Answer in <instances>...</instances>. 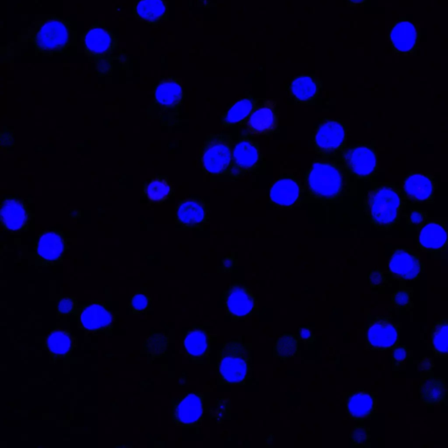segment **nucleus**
I'll return each instance as SVG.
<instances>
[{
  "label": "nucleus",
  "instance_id": "nucleus-1",
  "mask_svg": "<svg viewBox=\"0 0 448 448\" xmlns=\"http://www.w3.org/2000/svg\"><path fill=\"white\" fill-rule=\"evenodd\" d=\"M250 350L240 341L225 343L219 357L218 370L228 383H242L250 370Z\"/></svg>",
  "mask_w": 448,
  "mask_h": 448
},
{
  "label": "nucleus",
  "instance_id": "nucleus-2",
  "mask_svg": "<svg viewBox=\"0 0 448 448\" xmlns=\"http://www.w3.org/2000/svg\"><path fill=\"white\" fill-rule=\"evenodd\" d=\"M368 207L374 224L377 226H389L399 217L401 200L392 188L382 187L370 194Z\"/></svg>",
  "mask_w": 448,
  "mask_h": 448
},
{
  "label": "nucleus",
  "instance_id": "nucleus-3",
  "mask_svg": "<svg viewBox=\"0 0 448 448\" xmlns=\"http://www.w3.org/2000/svg\"><path fill=\"white\" fill-rule=\"evenodd\" d=\"M342 184L341 173L331 164L315 163L309 172V190L316 197L332 200L341 194Z\"/></svg>",
  "mask_w": 448,
  "mask_h": 448
},
{
  "label": "nucleus",
  "instance_id": "nucleus-4",
  "mask_svg": "<svg viewBox=\"0 0 448 448\" xmlns=\"http://www.w3.org/2000/svg\"><path fill=\"white\" fill-rule=\"evenodd\" d=\"M232 160L231 140L227 134H218L208 140L201 155L205 170L211 174L224 173Z\"/></svg>",
  "mask_w": 448,
  "mask_h": 448
},
{
  "label": "nucleus",
  "instance_id": "nucleus-5",
  "mask_svg": "<svg viewBox=\"0 0 448 448\" xmlns=\"http://www.w3.org/2000/svg\"><path fill=\"white\" fill-rule=\"evenodd\" d=\"M33 42L40 51H58L68 46L69 29L64 23L58 20H48L40 26Z\"/></svg>",
  "mask_w": 448,
  "mask_h": 448
},
{
  "label": "nucleus",
  "instance_id": "nucleus-6",
  "mask_svg": "<svg viewBox=\"0 0 448 448\" xmlns=\"http://www.w3.org/2000/svg\"><path fill=\"white\" fill-rule=\"evenodd\" d=\"M204 413V397L199 393H190L179 399L173 408V419L178 426H195Z\"/></svg>",
  "mask_w": 448,
  "mask_h": 448
},
{
  "label": "nucleus",
  "instance_id": "nucleus-7",
  "mask_svg": "<svg viewBox=\"0 0 448 448\" xmlns=\"http://www.w3.org/2000/svg\"><path fill=\"white\" fill-rule=\"evenodd\" d=\"M346 166L358 177L372 174L376 167V158L372 150L367 147H355L345 154Z\"/></svg>",
  "mask_w": 448,
  "mask_h": 448
},
{
  "label": "nucleus",
  "instance_id": "nucleus-8",
  "mask_svg": "<svg viewBox=\"0 0 448 448\" xmlns=\"http://www.w3.org/2000/svg\"><path fill=\"white\" fill-rule=\"evenodd\" d=\"M228 311L234 317H244L249 315L255 306L252 292L244 285H235L228 290L225 295Z\"/></svg>",
  "mask_w": 448,
  "mask_h": 448
},
{
  "label": "nucleus",
  "instance_id": "nucleus-9",
  "mask_svg": "<svg viewBox=\"0 0 448 448\" xmlns=\"http://www.w3.org/2000/svg\"><path fill=\"white\" fill-rule=\"evenodd\" d=\"M345 140V129L335 121H329L322 124L315 137L316 147L323 153H333L339 150Z\"/></svg>",
  "mask_w": 448,
  "mask_h": 448
},
{
  "label": "nucleus",
  "instance_id": "nucleus-10",
  "mask_svg": "<svg viewBox=\"0 0 448 448\" xmlns=\"http://www.w3.org/2000/svg\"><path fill=\"white\" fill-rule=\"evenodd\" d=\"M113 322V315L103 306H85L80 315V324L86 331L97 332L108 328Z\"/></svg>",
  "mask_w": 448,
  "mask_h": 448
},
{
  "label": "nucleus",
  "instance_id": "nucleus-11",
  "mask_svg": "<svg viewBox=\"0 0 448 448\" xmlns=\"http://www.w3.org/2000/svg\"><path fill=\"white\" fill-rule=\"evenodd\" d=\"M258 158V150L254 143L248 140L241 141L235 146L232 154L233 166L231 168V174L237 175L252 169L257 165Z\"/></svg>",
  "mask_w": 448,
  "mask_h": 448
},
{
  "label": "nucleus",
  "instance_id": "nucleus-12",
  "mask_svg": "<svg viewBox=\"0 0 448 448\" xmlns=\"http://www.w3.org/2000/svg\"><path fill=\"white\" fill-rule=\"evenodd\" d=\"M75 345V338L65 329L53 330L46 339L47 350L55 360L66 358L72 352Z\"/></svg>",
  "mask_w": 448,
  "mask_h": 448
},
{
  "label": "nucleus",
  "instance_id": "nucleus-13",
  "mask_svg": "<svg viewBox=\"0 0 448 448\" xmlns=\"http://www.w3.org/2000/svg\"><path fill=\"white\" fill-rule=\"evenodd\" d=\"M277 127V117L274 111V103H266L252 113L247 123L248 131L254 134H265L271 133Z\"/></svg>",
  "mask_w": 448,
  "mask_h": 448
},
{
  "label": "nucleus",
  "instance_id": "nucleus-14",
  "mask_svg": "<svg viewBox=\"0 0 448 448\" xmlns=\"http://www.w3.org/2000/svg\"><path fill=\"white\" fill-rule=\"evenodd\" d=\"M389 265L394 274L403 279H415L420 272V265L417 258L402 250L394 252Z\"/></svg>",
  "mask_w": 448,
  "mask_h": 448
},
{
  "label": "nucleus",
  "instance_id": "nucleus-15",
  "mask_svg": "<svg viewBox=\"0 0 448 448\" xmlns=\"http://www.w3.org/2000/svg\"><path fill=\"white\" fill-rule=\"evenodd\" d=\"M299 186L292 179H281L272 186L271 199L279 206H291L299 197Z\"/></svg>",
  "mask_w": 448,
  "mask_h": 448
},
{
  "label": "nucleus",
  "instance_id": "nucleus-16",
  "mask_svg": "<svg viewBox=\"0 0 448 448\" xmlns=\"http://www.w3.org/2000/svg\"><path fill=\"white\" fill-rule=\"evenodd\" d=\"M390 40L397 51L410 52L416 45L417 32L412 23L403 22L397 23L390 33Z\"/></svg>",
  "mask_w": 448,
  "mask_h": 448
},
{
  "label": "nucleus",
  "instance_id": "nucleus-17",
  "mask_svg": "<svg viewBox=\"0 0 448 448\" xmlns=\"http://www.w3.org/2000/svg\"><path fill=\"white\" fill-rule=\"evenodd\" d=\"M397 333L395 326L385 322H377L370 326L368 340L376 348H390L395 345Z\"/></svg>",
  "mask_w": 448,
  "mask_h": 448
},
{
  "label": "nucleus",
  "instance_id": "nucleus-18",
  "mask_svg": "<svg viewBox=\"0 0 448 448\" xmlns=\"http://www.w3.org/2000/svg\"><path fill=\"white\" fill-rule=\"evenodd\" d=\"M63 238L53 232H48L40 237L37 245V254L43 260L56 261L63 254Z\"/></svg>",
  "mask_w": 448,
  "mask_h": 448
},
{
  "label": "nucleus",
  "instance_id": "nucleus-19",
  "mask_svg": "<svg viewBox=\"0 0 448 448\" xmlns=\"http://www.w3.org/2000/svg\"><path fill=\"white\" fill-rule=\"evenodd\" d=\"M3 224L8 230L18 231L24 226L26 214L22 204L15 200L6 201L1 210Z\"/></svg>",
  "mask_w": 448,
  "mask_h": 448
},
{
  "label": "nucleus",
  "instance_id": "nucleus-20",
  "mask_svg": "<svg viewBox=\"0 0 448 448\" xmlns=\"http://www.w3.org/2000/svg\"><path fill=\"white\" fill-rule=\"evenodd\" d=\"M404 188L407 194L417 201L427 200L433 191L432 181L422 174L410 175L406 179Z\"/></svg>",
  "mask_w": 448,
  "mask_h": 448
},
{
  "label": "nucleus",
  "instance_id": "nucleus-21",
  "mask_svg": "<svg viewBox=\"0 0 448 448\" xmlns=\"http://www.w3.org/2000/svg\"><path fill=\"white\" fill-rule=\"evenodd\" d=\"M113 40L110 33L103 28H93L86 33L84 45L86 51L92 55H102L109 51Z\"/></svg>",
  "mask_w": 448,
  "mask_h": 448
},
{
  "label": "nucleus",
  "instance_id": "nucleus-22",
  "mask_svg": "<svg viewBox=\"0 0 448 448\" xmlns=\"http://www.w3.org/2000/svg\"><path fill=\"white\" fill-rule=\"evenodd\" d=\"M448 234L437 224L424 225L420 234V244L426 249H440L447 244Z\"/></svg>",
  "mask_w": 448,
  "mask_h": 448
},
{
  "label": "nucleus",
  "instance_id": "nucleus-23",
  "mask_svg": "<svg viewBox=\"0 0 448 448\" xmlns=\"http://www.w3.org/2000/svg\"><path fill=\"white\" fill-rule=\"evenodd\" d=\"M208 336L204 329H192L184 340V347L188 356L201 357L208 349Z\"/></svg>",
  "mask_w": 448,
  "mask_h": 448
},
{
  "label": "nucleus",
  "instance_id": "nucleus-24",
  "mask_svg": "<svg viewBox=\"0 0 448 448\" xmlns=\"http://www.w3.org/2000/svg\"><path fill=\"white\" fill-rule=\"evenodd\" d=\"M167 11L164 0H140L135 8V13L140 19L154 22L160 19Z\"/></svg>",
  "mask_w": 448,
  "mask_h": 448
},
{
  "label": "nucleus",
  "instance_id": "nucleus-25",
  "mask_svg": "<svg viewBox=\"0 0 448 448\" xmlns=\"http://www.w3.org/2000/svg\"><path fill=\"white\" fill-rule=\"evenodd\" d=\"M155 97L163 106H174L180 103L183 97V89L178 83L167 81L158 86Z\"/></svg>",
  "mask_w": 448,
  "mask_h": 448
},
{
  "label": "nucleus",
  "instance_id": "nucleus-26",
  "mask_svg": "<svg viewBox=\"0 0 448 448\" xmlns=\"http://www.w3.org/2000/svg\"><path fill=\"white\" fill-rule=\"evenodd\" d=\"M372 397L367 393H356L348 400V410L349 415L355 419H362L370 415L373 409Z\"/></svg>",
  "mask_w": 448,
  "mask_h": 448
},
{
  "label": "nucleus",
  "instance_id": "nucleus-27",
  "mask_svg": "<svg viewBox=\"0 0 448 448\" xmlns=\"http://www.w3.org/2000/svg\"><path fill=\"white\" fill-rule=\"evenodd\" d=\"M205 211L200 204L194 201H185L178 210L179 221L185 225H197L204 222Z\"/></svg>",
  "mask_w": 448,
  "mask_h": 448
},
{
  "label": "nucleus",
  "instance_id": "nucleus-28",
  "mask_svg": "<svg viewBox=\"0 0 448 448\" xmlns=\"http://www.w3.org/2000/svg\"><path fill=\"white\" fill-rule=\"evenodd\" d=\"M292 93L296 99L306 102L313 99L317 93V85L311 77L299 76L292 83Z\"/></svg>",
  "mask_w": 448,
  "mask_h": 448
},
{
  "label": "nucleus",
  "instance_id": "nucleus-29",
  "mask_svg": "<svg viewBox=\"0 0 448 448\" xmlns=\"http://www.w3.org/2000/svg\"><path fill=\"white\" fill-rule=\"evenodd\" d=\"M421 396L427 404H436L443 399L446 388L443 382L438 379L426 381L421 386Z\"/></svg>",
  "mask_w": 448,
  "mask_h": 448
},
{
  "label": "nucleus",
  "instance_id": "nucleus-30",
  "mask_svg": "<svg viewBox=\"0 0 448 448\" xmlns=\"http://www.w3.org/2000/svg\"><path fill=\"white\" fill-rule=\"evenodd\" d=\"M254 103L250 99H245L239 101L228 111L224 120V126H232V124L242 122L254 110Z\"/></svg>",
  "mask_w": 448,
  "mask_h": 448
},
{
  "label": "nucleus",
  "instance_id": "nucleus-31",
  "mask_svg": "<svg viewBox=\"0 0 448 448\" xmlns=\"http://www.w3.org/2000/svg\"><path fill=\"white\" fill-rule=\"evenodd\" d=\"M298 342L294 335L285 333L276 342V355L281 359H288L297 351Z\"/></svg>",
  "mask_w": 448,
  "mask_h": 448
},
{
  "label": "nucleus",
  "instance_id": "nucleus-32",
  "mask_svg": "<svg viewBox=\"0 0 448 448\" xmlns=\"http://www.w3.org/2000/svg\"><path fill=\"white\" fill-rule=\"evenodd\" d=\"M167 343L166 335L155 333L144 342V349L151 356H160L166 351Z\"/></svg>",
  "mask_w": 448,
  "mask_h": 448
},
{
  "label": "nucleus",
  "instance_id": "nucleus-33",
  "mask_svg": "<svg viewBox=\"0 0 448 448\" xmlns=\"http://www.w3.org/2000/svg\"><path fill=\"white\" fill-rule=\"evenodd\" d=\"M170 190V186L166 181L155 180L148 185L147 194L151 201H163L166 200Z\"/></svg>",
  "mask_w": 448,
  "mask_h": 448
},
{
  "label": "nucleus",
  "instance_id": "nucleus-34",
  "mask_svg": "<svg viewBox=\"0 0 448 448\" xmlns=\"http://www.w3.org/2000/svg\"><path fill=\"white\" fill-rule=\"evenodd\" d=\"M434 348L441 354L448 353V325L440 326L433 338Z\"/></svg>",
  "mask_w": 448,
  "mask_h": 448
},
{
  "label": "nucleus",
  "instance_id": "nucleus-35",
  "mask_svg": "<svg viewBox=\"0 0 448 448\" xmlns=\"http://www.w3.org/2000/svg\"><path fill=\"white\" fill-rule=\"evenodd\" d=\"M151 299L143 294H137L131 299V311L135 313H142L149 306Z\"/></svg>",
  "mask_w": 448,
  "mask_h": 448
},
{
  "label": "nucleus",
  "instance_id": "nucleus-36",
  "mask_svg": "<svg viewBox=\"0 0 448 448\" xmlns=\"http://www.w3.org/2000/svg\"><path fill=\"white\" fill-rule=\"evenodd\" d=\"M58 313L60 315H69L75 309V301L69 298L60 299L58 303Z\"/></svg>",
  "mask_w": 448,
  "mask_h": 448
},
{
  "label": "nucleus",
  "instance_id": "nucleus-37",
  "mask_svg": "<svg viewBox=\"0 0 448 448\" xmlns=\"http://www.w3.org/2000/svg\"><path fill=\"white\" fill-rule=\"evenodd\" d=\"M396 304L399 306H404L407 304L409 302V295L406 292H399L395 295Z\"/></svg>",
  "mask_w": 448,
  "mask_h": 448
},
{
  "label": "nucleus",
  "instance_id": "nucleus-38",
  "mask_svg": "<svg viewBox=\"0 0 448 448\" xmlns=\"http://www.w3.org/2000/svg\"><path fill=\"white\" fill-rule=\"evenodd\" d=\"M407 353L405 349H397L396 351L394 352V358L396 361L401 362L404 361L406 358Z\"/></svg>",
  "mask_w": 448,
  "mask_h": 448
},
{
  "label": "nucleus",
  "instance_id": "nucleus-39",
  "mask_svg": "<svg viewBox=\"0 0 448 448\" xmlns=\"http://www.w3.org/2000/svg\"><path fill=\"white\" fill-rule=\"evenodd\" d=\"M382 274H381L380 272H374V274H370V282H372V284H379V283L382 281Z\"/></svg>",
  "mask_w": 448,
  "mask_h": 448
},
{
  "label": "nucleus",
  "instance_id": "nucleus-40",
  "mask_svg": "<svg viewBox=\"0 0 448 448\" xmlns=\"http://www.w3.org/2000/svg\"><path fill=\"white\" fill-rule=\"evenodd\" d=\"M410 219H412V221L414 222H420L421 220H422V215H421L420 213H417V212H414V213L410 215Z\"/></svg>",
  "mask_w": 448,
  "mask_h": 448
},
{
  "label": "nucleus",
  "instance_id": "nucleus-41",
  "mask_svg": "<svg viewBox=\"0 0 448 448\" xmlns=\"http://www.w3.org/2000/svg\"><path fill=\"white\" fill-rule=\"evenodd\" d=\"M301 336L303 339L308 338L310 336V330L308 329H302L301 330Z\"/></svg>",
  "mask_w": 448,
  "mask_h": 448
},
{
  "label": "nucleus",
  "instance_id": "nucleus-42",
  "mask_svg": "<svg viewBox=\"0 0 448 448\" xmlns=\"http://www.w3.org/2000/svg\"><path fill=\"white\" fill-rule=\"evenodd\" d=\"M349 1L353 3V4H359V3H362L365 1V0H349Z\"/></svg>",
  "mask_w": 448,
  "mask_h": 448
},
{
  "label": "nucleus",
  "instance_id": "nucleus-43",
  "mask_svg": "<svg viewBox=\"0 0 448 448\" xmlns=\"http://www.w3.org/2000/svg\"><path fill=\"white\" fill-rule=\"evenodd\" d=\"M447 242H448V240H447Z\"/></svg>",
  "mask_w": 448,
  "mask_h": 448
}]
</instances>
